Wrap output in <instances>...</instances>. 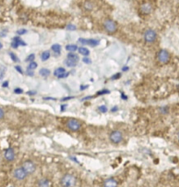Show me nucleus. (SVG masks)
I'll use <instances>...</instances> for the list:
<instances>
[{"label": "nucleus", "mask_w": 179, "mask_h": 187, "mask_svg": "<svg viewBox=\"0 0 179 187\" xmlns=\"http://www.w3.org/2000/svg\"><path fill=\"white\" fill-rule=\"evenodd\" d=\"M84 8H85L86 10H88V11H91V10L93 9V5H92L91 3L86 2V3L84 4Z\"/></svg>", "instance_id": "393cba45"}, {"label": "nucleus", "mask_w": 179, "mask_h": 187, "mask_svg": "<svg viewBox=\"0 0 179 187\" xmlns=\"http://www.w3.org/2000/svg\"><path fill=\"white\" fill-rule=\"evenodd\" d=\"M4 156V158L8 162H12L15 159V152H14L13 148H8L7 149H5Z\"/></svg>", "instance_id": "9d476101"}, {"label": "nucleus", "mask_w": 179, "mask_h": 187, "mask_svg": "<svg viewBox=\"0 0 179 187\" xmlns=\"http://www.w3.org/2000/svg\"><path fill=\"white\" fill-rule=\"evenodd\" d=\"M26 33H27V31H26V29H24V28L19 29V30L17 31V34H18V35H23V34H26Z\"/></svg>", "instance_id": "bb28decb"}, {"label": "nucleus", "mask_w": 179, "mask_h": 187, "mask_svg": "<svg viewBox=\"0 0 179 187\" xmlns=\"http://www.w3.org/2000/svg\"><path fill=\"white\" fill-rule=\"evenodd\" d=\"M38 186H39L48 187L50 186V183H49L48 179H47V178H42V179H40V180H39Z\"/></svg>", "instance_id": "4468645a"}, {"label": "nucleus", "mask_w": 179, "mask_h": 187, "mask_svg": "<svg viewBox=\"0 0 179 187\" xmlns=\"http://www.w3.org/2000/svg\"><path fill=\"white\" fill-rule=\"evenodd\" d=\"M26 75H28L29 76H33L34 75V70H31V69H26Z\"/></svg>", "instance_id": "f704fd0d"}, {"label": "nucleus", "mask_w": 179, "mask_h": 187, "mask_svg": "<svg viewBox=\"0 0 179 187\" xmlns=\"http://www.w3.org/2000/svg\"><path fill=\"white\" fill-rule=\"evenodd\" d=\"M81 123L77 121V120H75V119H70L67 122V126L71 130V131H78L80 128H81Z\"/></svg>", "instance_id": "423d86ee"}, {"label": "nucleus", "mask_w": 179, "mask_h": 187, "mask_svg": "<svg viewBox=\"0 0 179 187\" xmlns=\"http://www.w3.org/2000/svg\"><path fill=\"white\" fill-rule=\"evenodd\" d=\"M64 72H66L65 69H64V68H62V67H60V68H57V69L54 71V75H55L56 76L59 77L60 76H61V74H63Z\"/></svg>", "instance_id": "412c9836"}, {"label": "nucleus", "mask_w": 179, "mask_h": 187, "mask_svg": "<svg viewBox=\"0 0 179 187\" xmlns=\"http://www.w3.org/2000/svg\"><path fill=\"white\" fill-rule=\"evenodd\" d=\"M68 30H69V31H75L76 29V26H75V25H72V24H69V25H68L67 26V27H66Z\"/></svg>", "instance_id": "cd10ccee"}, {"label": "nucleus", "mask_w": 179, "mask_h": 187, "mask_svg": "<svg viewBox=\"0 0 179 187\" xmlns=\"http://www.w3.org/2000/svg\"><path fill=\"white\" fill-rule=\"evenodd\" d=\"M140 11L143 14H149L153 11V6L150 3H145L140 6Z\"/></svg>", "instance_id": "9b49d317"}, {"label": "nucleus", "mask_w": 179, "mask_h": 187, "mask_svg": "<svg viewBox=\"0 0 179 187\" xmlns=\"http://www.w3.org/2000/svg\"><path fill=\"white\" fill-rule=\"evenodd\" d=\"M26 43L19 37V35L14 37V38L12 39L11 43V48H13V49H17V48H19V46H26Z\"/></svg>", "instance_id": "1a4fd4ad"}, {"label": "nucleus", "mask_w": 179, "mask_h": 187, "mask_svg": "<svg viewBox=\"0 0 179 187\" xmlns=\"http://www.w3.org/2000/svg\"><path fill=\"white\" fill-rule=\"evenodd\" d=\"M78 49V47L75 44H68L66 46V50L68 52H75Z\"/></svg>", "instance_id": "f3484780"}, {"label": "nucleus", "mask_w": 179, "mask_h": 187, "mask_svg": "<svg viewBox=\"0 0 179 187\" xmlns=\"http://www.w3.org/2000/svg\"><path fill=\"white\" fill-rule=\"evenodd\" d=\"M104 28L108 34H114L118 30L116 22L113 19H106L104 21Z\"/></svg>", "instance_id": "f257e3e1"}, {"label": "nucleus", "mask_w": 179, "mask_h": 187, "mask_svg": "<svg viewBox=\"0 0 179 187\" xmlns=\"http://www.w3.org/2000/svg\"><path fill=\"white\" fill-rule=\"evenodd\" d=\"M118 186L117 181L114 178H108L104 182V186L106 187H115Z\"/></svg>", "instance_id": "f8f14e48"}, {"label": "nucleus", "mask_w": 179, "mask_h": 187, "mask_svg": "<svg viewBox=\"0 0 179 187\" xmlns=\"http://www.w3.org/2000/svg\"><path fill=\"white\" fill-rule=\"evenodd\" d=\"M128 69H129V68H128V67H124V68L122 69V70H123V71H127Z\"/></svg>", "instance_id": "de8ad7c7"}, {"label": "nucleus", "mask_w": 179, "mask_h": 187, "mask_svg": "<svg viewBox=\"0 0 179 187\" xmlns=\"http://www.w3.org/2000/svg\"><path fill=\"white\" fill-rule=\"evenodd\" d=\"M6 36V31L4 30V31H2L1 33H0V37H5Z\"/></svg>", "instance_id": "ea45409f"}, {"label": "nucleus", "mask_w": 179, "mask_h": 187, "mask_svg": "<svg viewBox=\"0 0 179 187\" xmlns=\"http://www.w3.org/2000/svg\"><path fill=\"white\" fill-rule=\"evenodd\" d=\"M4 116V110L0 107V120L3 119Z\"/></svg>", "instance_id": "e433bc0d"}, {"label": "nucleus", "mask_w": 179, "mask_h": 187, "mask_svg": "<svg viewBox=\"0 0 179 187\" xmlns=\"http://www.w3.org/2000/svg\"><path fill=\"white\" fill-rule=\"evenodd\" d=\"M8 86H9V82H8V81H5V82H4V83L2 84V87H4V88L8 87Z\"/></svg>", "instance_id": "58836bf2"}, {"label": "nucleus", "mask_w": 179, "mask_h": 187, "mask_svg": "<svg viewBox=\"0 0 179 187\" xmlns=\"http://www.w3.org/2000/svg\"><path fill=\"white\" fill-rule=\"evenodd\" d=\"M100 41L99 40H96V39H88V43L87 45L91 46V47H96L98 45H99Z\"/></svg>", "instance_id": "2eb2a0df"}, {"label": "nucleus", "mask_w": 179, "mask_h": 187, "mask_svg": "<svg viewBox=\"0 0 179 187\" xmlns=\"http://www.w3.org/2000/svg\"><path fill=\"white\" fill-rule=\"evenodd\" d=\"M34 59H35V55H34V54H31V55H29V56L26 58V62H33V61H34Z\"/></svg>", "instance_id": "a878e982"}, {"label": "nucleus", "mask_w": 179, "mask_h": 187, "mask_svg": "<svg viewBox=\"0 0 179 187\" xmlns=\"http://www.w3.org/2000/svg\"><path fill=\"white\" fill-rule=\"evenodd\" d=\"M73 98V97H68V98H62L61 100L62 101H66V100H69V99H72Z\"/></svg>", "instance_id": "37998d69"}, {"label": "nucleus", "mask_w": 179, "mask_h": 187, "mask_svg": "<svg viewBox=\"0 0 179 187\" xmlns=\"http://www.w3.org/2000/svg\"><path fill=\"white\" fill-rule=\"evenodd\" d=\"M37 67H38V64L34 62V61H33V62H31L30 63H29V65H28V67H27V69L34 70Z\"/></svg>", "instance_id": "5701e85b"}, {"label": "nucleus", "mask_w": 179, "mask_h": 187, "mask_svg": "<svg viewBox=\"0 0 179 187\" xmlns=\"http://www.w3.org/2000/svg\"><path fill=\"white\" fill-rule=\"evenodd\" d=\"M28 94H35L36 92L35 91H29V92H27Z\"/></svg>", "instance_id": "09e8293b"}, {"label": "nucleus", "mask_w": 179, "mask_h": 187, "mask_svg": "<svg viewBox=\"0 0 179 187\" xmlns=\"http://www.w3.org/2000/svg\"><path fill=\"white\" fill-rule=\"evenodd\" d=\"M111 111H112L113 113H114V112H116V111H118V106H114V107H113Z\"/></svg>", "instance_id": "a18cd8bd"}, {"label": "nucleus", "mask_w": 179, "mask_h": 187, "mask_svg": "<svg viewBox=\"0 0 179 187\" xmlns=\"http://www.w3.org/2000/svg\"><path fill=\"white\" fill-rule=\"evenodd\" d=\"M26 175H27V173L25 171V170L23 168H17L13 171V176L18 180H24L26 178Z\"/></svg>", "instance_id": "6e6552de"}, {"label": "nucleus", "mask_w": 179, "mask_h": 187, "mask_svg": "<svg viewBox=\"0 0 179 187\" xmlns=\"http://www.w3.org/2000/svg\"><path fill=\"white\" fill-rule=\"evenodd\" d=\"M2 48H3V44L2 42H0V49H2Z\"/></svg>", "instance_id": "8fccbe9b"}, {"label": "nucleus", "mask_w": 179, "mask_h": 187, "mask_svg": "<svg viewBox=\"0 0 179 187\" xmlns=\"http://www.w3.org/2000/svg\"><path fill=\"white\" fill-rule=\"evenodd\" d=\"M15 69L18 72H19L20 74H23V70H22V68L20 66H15Z\"/></svg>", "instance_id": "c9c22d12"}, {"label": "nucleus", "mask_w": 179, "mask_h": 187, "mask_svg": "<svg viewBox=\"0 0 179 187\" xmlns=\"http://www.w3.org/2000/svg\"><path fill=\"white\" fill-rule=\"evenodd\" d=\"M66 107H67V105H61V112H64Z\"/></svg>", "instance_id": "a19ab883"}, {"label": "nucleus", "mask_w": 179, "mask_h": 187, "mask_svg": "<svg viewBox=\"0 0 179 187\" xmlns=\"http://www.w3.org/2000/svg\"><path fill=\"white\" fill-rule=\"evenodd\" d=\"M121 98H122L123 99H127V97H126L125 94H123V93H121Z\"/></svg>", "instance_id": "49530a36"}, {"label": "nucleus", "mask_w": 179, "mask_h": 187, "mask_svg": "<svg viewBox=\"0 0 179 187\" xmlns=\"http://www.w3.org/2000/svg\"><path fill=\"white\" fill-rule=\"evenodd\" d=\"M22 168L25 170V171L27 173V174H32L36 170V167H35V164L31 162V161H26L23 165H22Z\"/></svg>", "instance_id": "0eeeda50"}, {"label": "nucleus", "mask_w": 179, "mask_h": 187, "mask_svg": "<svg viewBox=\"0 0 179 187\" xmlns=\"http://www.w3.org/2000/svg\"><path fill=\"white\" fill-rule=\"evenodd\" d=\"M67 58H68V59H70V60H73V61H75V62H78V61H79V56H78L77 55L74 54L73 52L68 53V56H67Z\"/></svg>", "instance_id": "6ab92c4d"}, {"label": "nucleus", "mask_w": 179, "mask_h": 187, "mask_svg": "<svg viewBox=\"0 0 179 187\" xmlns=\"http://www.w3.org/2000/svg\"><path fill=\"white\" fill-rule=\"evenodd\" d=\"M65 64L68 66V67H75V66H76V64H77V62H75V61H73V60H70V59H66V61H65Z\"/></svg>", "instance_id": "4be33fe9"}, {"label": "nucleus", "mask_w": 179, "mask_h": 187, "mask_svg": "<svg viewBox=\"0 0 179 187\" xmlns=\"http://www.w3.org/2000/svg\"><path fill=\"white\" fill-rule=\"evenodd\" d=\"M78 52L80 55H83V56H88L90 55V50L87 49V48H84V47H81V48H78Z\"/></svg>", "instance_id": "ddd939ff"}, {"label": "nucleus", "mask_w": 179, "mask_h": 187, "mask_svg": "<svg viewBox=\"0 0 179 187\" xmlns=\"http://www.w3.org/2000/svg\"><path fill=\"white\" fill-rule=\"evenodd\" d=\"M51 49L54 51V53L55 54H56V55H60V53H61V45L60 44H54L52 47H51Z\"/></svg>", "instance_id": "dca6fc26"}, {"label": "nucleus", "mask_w": 179, "mask_h": 187, "mask_svg": "<svg viewBox=\"0 0 179 187\" xmlns=\"http://www.w3.org/2000/svg\"><path fill=\"white\" fill-rule=\"evenodd\" d=\"M78 41H79L81 44H83V45H87V43H88V39L79 38V39H78Z\"/></svg>", "instance_id": "c85d7f7f"}, {"label": "nucleus", "mask_w": 179, "mask_h": 187, "mask_svg": "<svg viewBox=\"0 0 179 187\" xmlns=\"http://www.w3.org/2000/svg\"><path fill=\"white\" fill-rule=\"evenodd\" d=\"M68 76V73H67V72H64L63 74H61V76H59V78H65V77H67Z\"/></svg>", "instance_id": "4c0bfd02"}, {"label": "nucleus", "mask_w": 179, "mask_h": 187, "mask_svg": "<svg viewBox=\"0 0 179 187\" xmlns=\"http://www.w3.org/2000/svg\"><path fill=\"white\" fill-rule=\"evenodd\" d=\"M157 59L161 63H167L170 62V55L166 49H161L157 53Z\"/></svg>", "instance_id": "20e7f679"}, {"label": "nucleus", "mask_w": 179, "mask_h": 187, "mask_svg": "<svg viewBox=\"0 0 179 187\" xmlns=\"http://www.w3.org/2000/svg\"><path fill=\"white\" fill-rule=\"evenodd\" d=\"M83 62L86 64H90V63H91V60L90 58H88L87 56H85L84 58H83Z\"/></svg>", "instance_id": "473e14b6"}, {"label": "nucleus", "mask_w": 179, "mask_h": 187, "mask_svg": "<svg viewBox=\"0 0 179 187\" xmlns=\"http://www.w3.org/2000/svg\"><path fill=\"white\" fill-rule=\"evenodd\" d=\"M41 60L43 61V62H45V61H48L49 58H50V52L49 51H44V52H42V54L41 55Z\"/></svg>", "instance_id": "a211bd4d"}, {"label": "nucleus", "mask_w": 179, "mask_h": 187, "mask_svg": "<svg viewBox=\"0 0 179 187\" xmlns=\"http://www.w3.org/2000/svg\"><path fill=\"white\" fill-rule=\"evenodd\" d=\"M108 93H110L109 91H107V90H103V91H98V92L97 93V95H103V94H108Z\"/></svg>", "instance_id": "2f4dec72"}, {"label": "nucleus", "mask_w": 179, "mask_h": 187, "mask_svg": "<svg viewBox=\"0 0 179 187\" xmlns=\"http://www.w3.org/2000/svg\"><path fill=\"white\" fill-rule=\"evenodd\" d=\"M89 86L88 85H82L81 87H80V89H81V91H83V90H84V89H87Z\"/></svg>", "instance_id": "c03bdc74"}, {"label": "nucleus", "mask_w": 179, "mask_h": 187, "mask_svg": "<svg viewBox=\"0 0 179 187\" xmlns=\"http://www.w3.org/2000/svg\"><path fill=\"white\" fill-rule=\"evenodd\" d=\"M76 185V178L70 174H66L61 178V186L65 187L74 186Z\"/></svg>", "instance_id": "7ed1b4c3"}, {"label": "nucleus", "mask_w": 179, "mask_h": 187, "mask_svg": "<svg viewBox=\"0 0 179 187\" xmlns=\"http://www.w3.org/2000/svg\"><path fill=\"white\" fill-rule=\"evenodd\" d=\"M157 34L154 29H148L144 33V41L147 43H153L156 41Z\"/></svg>", "instance_id": "f03ea898"}, {"label": "nucleus", "mask_w": 179, "mask_h": 187, "mask_svg": "<svg viewBox=\"0 0 179 187\" xmlns=\"http://www.w3.org/2000/svg\"><path fill=\"white\" fill-rule=\"evenodd\" d=\"M110 140L114 144H119L123 140V135L121 133V132L119 130L113 131L112 132V133L110 134Z\"/></svg>", "instance_id": "39448f33"}, {"label": "nucleus", "mask_w": 179, "mask_h": 187, "mask_svg": "<svg viewBox=\"0 0 179 187\" xmlns=\"http://www.w3.org/2000/svg\"><path fill=\"white\" fill-rule=\"evenodd\" d=\"M98 110H99L101 113H106V112L108 111V109H107V107H106V106H99V107H98Z\"/></svg>", "instance_id": "c756f323"}, {"label": "nucleus", "mask_w": 179, "mask_h": 187, "mask_svg": "<svg viewBox=\"0 0 179 187\" xmlns=\"http://www.w3.org/2000/svg\"><path fill=\"white\" fill-rule=\"evenodd\" d=\"M9 55H10V57H11V59L14 62H19V58H18V56L14 54V53H12V52H10L9 53Z\"/></svg>", "instance_id": "b1692460"}, {"label": "nucleus", "mask_w": 179, "mask_h": 187, "mask_svg": "<svg viewBox=\"0 0 179 187\" xmlns=\"http://www.w3.org/2000/svg\"><path fill=\"white\" fill-rule=\"evenodd\" d=\"M4 71L0 69V79H2L4 77Z\"/></svg>", "instance_id": "79ce46f5"}, {"label": "nucleus", "mask_w": 179, "mask_h": 187, "mask_svg": "<svg viewBox=\"0 0 179 187\" xmlns=\"http://www.w3.org/2000/svg\"><path fill=\"white\" fill-rule=\"evenodd\" d=\"M39 73H40L41 76H44V77H47V76H48L50 75V70L48 69H46V68H42V69L40 70Z\"/></svg>", "instance_id": "aec40b11"}, {"label": "nucleus", "mask_w": 179, "mask_h": 187, "mask_svg": "<svg viewBox=\"0 0 179 187\" xmlns=\"http://www.w3.org/2000/svg\"><path fill=\"white\" fill-rule=\"evenodd\" d=\"M178 140H179V131H178Z\"/></svg>", "instance_id": "3c124183"}, {"label": "nucleus", "mask_w": 179, "mask_h": 187, "mask_svg": "<svg viewBox=\"0 0 179 187\" xmlns=\"http://www.w3.org/2000/svg\"><path fill=\"white\" fill-rule=\"evenodd\" d=\"M14 93H16V94H22L23 93V90L21 88H15L14 89Z\"/></svg>", "instance_id": "7c9ffc66"}, {"label": "nucleus", "mask_w": 179, "mask_h": 187, "mask_svg": "<svg viewBox=\"0 0 179 187\" xmlns=\"http://www.w3.org/2000/svg\"><path fill=\"white\" fill-rule=\"evenodd\" d=\"M120 76H121V74H120V73H117V74H115L113 76H112L111 79H112V80H116V79L119 78Z\"/></svg>", "instance_id": "72a5a7b5"}]
</instances>
